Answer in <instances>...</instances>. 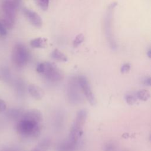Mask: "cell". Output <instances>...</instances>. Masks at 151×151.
<instances>
[{"label": "cell", "instance_id": "cell-17", "mask_svg": "<svg viewBox=\"0 0 151 151\" xmlns=\"http://www.w3.org/2000/svg\"><path fill=\"white\" fill-rule=\"evenodd\" d=\"M126 103L129 105H133L136 102V98L131 94H128L125 96Z\"/></svg>", "mask_w": 151, "mask_h": 151}, {"label": "cell", "instance_id": "cell-21", "mask_svg": "<svg viewBox=\"0 0 151 151\" xmlns=\"http://www.w3.org/2000/svg\"><path fill=\"white\" fill-rule=\"evenodd\" d=\"M6 109V104L5 102L0 99V112L4 111Z\"/></svg>", "mask_w": 151, "mask_h": 151}, {"label": "cell", "instance_id": "cell-7", "mask_svg": "<svg viewBox=\"0 0 151 151\" xmlns=\"http://www.w3.org/2000/svg\"><path fill=\"white\" fill-rule=\"evenodd\" d=\"M4 12V25L8 27H11L14 24L15 9L14 4L11 1H6L3 5Z\"/></svg>", "mask_w": 151, "mask_h": 151}, {"label": "cell", "instance_id": "cell-20", "mask_svg": "<svg viewBox=\"0 0 151 151\" xmlns=\"http://www.w3.org/2000/svg\"><path fill=\"white\" fill-rule=\"evenodd\" d=\"M6 34H7V31H6L5 25L0 22V36L4 37V36L6 35Z\"/></svg>", "mask_w": 151, "mask_h": 151}, {"label": "cell", "instance_id": "cell-13", "mask_svg": "<svg viewBox=\"0 0 151 151\" xmlns=\"http://www.w3.org/2000/svg\"><path fill=\"white\" fill-rule=\"evenodd\" d=\"M51 56L53 59L57 61H66L67 60V58L66 55L58 49H55L51 52Z\"/></svg>", "mask_w": 151, "mask_h": 151}, {"label": "cell", "instance_id": "cell-12", "mask_svg": "<svg viewBox=\"0 0 151 151\" xmlns=\"http://www.w3.org/2000/svg\"><path fill=\"white\" fill-rule=\"evenodd\" d=\"M47 40L44 38H37L30 41V45L35 48H42L46 46Z\"/></svg>", "mask_w": 151, "mask_h": 151}, {"label": "cell", "instance_id": "cell-9", "mask_svg": "<svg viewBox=\"0 0 151 151\" xmlns=\"http://www.w3.org/2000/svg\"><path fill=\"white\" fill-rule=\"evenodd\" d=\"M78 143H75L71 142L70 140L63 141L59 143L57 147V151H74L77 148Z\"/></svg>", "mask_w": 151, "mask_h": 151}, {"label": "cell", "instance_id": "cell-8", "mask_svg": "<svg viewBox=\"0 0 151 151\" xmlns=\"http://www.w3.org/2000/svg\"><path fill=\"white\" fill-rule=\"evenodd\" d=\"M23 12L27 19L32 25L37 28L41 27L42 25V19L37 12L28 8H24Z\"/></svg>", "mask_w": 151, "mask_h": 151}, {"label": "cell", "instance_id": "cell-19", "mask_svg": "<svg viewBox=\"0 0 151 151\" xmlns=\"http://www.w3.org/2000/svg\"><path fill=\"white\" fill-rule=\"evenodd\" d=\"M130 69V65L129 63H125L120 68V71L122 73H127Z\"/></svg>", "mask_w": 151, "mask_h": 151}, {"label": "cell", "instance_id": "cell-14", "mask_svg": "<svg viewBox=\"0 0 151 151\" xmlns=\"http://www.w3.org/2000/svg\"><path fill=\"white\" fill-rule=\"evenodd\" d=\"M137 98L142 101H147L150 97V93L148 90L142 89L137 92Z\"/></svg>", "mask_w": 151, "mask_h": 151}, {"label": "cell", "instance_id": "cell-5", "mask_svg": "<svg viewBox=\"0 0 151 151\" xmlns=\"http://www.w3.org/2000/svg\"><path fill=\"white\" fill-rule=\"evenodd\" d=\"M42 74L47 80L52 83L59 82L63 78L61 71L55 64L50 62L44 63V68Z\"/></svg>", "mask_w": 151, "mask_h": 151}, {"label": "cell", "instance_id": "cell-18", "mask_svg": "<svg viewBox=\"0 0 151 151\" xmlns=\"http://www.w3.org/2000/svg\"><path fill=\"white\" fill-rule=\"evenodd\" d=\"M116 149V146L112 143H108L104 145V151H115Z\"/></svg>", "mask_w": 151, "mask_h": 151}, {"label": "cell", "instance_id": "cell-16", "mask_svg": "<svg viewBox=\"0 0 151 151\" xmlns=\"http://www.w3.org/2000/svg\"><path fill=\"white\" fill-rule=\"evenodd\" d=\"M84 40V37L83 35V34H78L76 38H74L73 44V46L74 47H77L78 45H80Z\"/></svg>", "mask_w": 151, "mask_h": 151}, {"label": "cell", "instance_id": "cell-10", "mask_svg": "<svg viewBox=\"0 0 151 151\" xmlns=\"http://www.w3.org/2000/svg\"><path fill=\"white\" fill-rule=\"evenodd\" d=\"M28 91L32 97L37 100L42 99L44 96L42 90L38 86H37L34 84H31L29 86Z\"/></svg>", "mask_w": 151, "mask_h": 151}, {"label": "cell", "instance_id": "cell-24", "mask_svg": "<svg viewBox=\"0 0 151 151\" xmlns=\"http://www.w3.org/2000/svg\"><path fill=\"white\" fill-rule=\"evenodd\" d=\"M0 78H1V76H0Z\"/></svg>", "mask_w": 151, "mask_h": 151}, {"label": "cell", "instance_id": "cell-15", "mask_svg": "<svg viewBox=\"0 0 151 151\" xmlns=\"http://www.w3.org/2000/svg\"><path fill=\"white\" fill-rule=\"evenodd\" d=\"M35 1L42 10L46 11L48 9L49 0H35Z\"/></svg>", "mask_w": 151, "mask_h": 151}, {"label": "cell", "instance_id": "cell-3", "mask_svg": "<svg viewBox=\"0 0 151 151\" xmlns=\"http://www.w3.org/2000/svg\"><path fill=\"white\" fill-rule=\"evenodd\" d=\"M81 88L77 78L72 77L67 84V94L69 101L73 104H77L82 101Z\"/></svg>", "mask_w": 151, "mask_h": 151}, {"label": "cell", "instance_id": "cell-11", "mask_svg": "<svg viewBox=\"0 0 151 151\" xmlns=\"http://www.w3.org/2000/svg\"><path fill=\"white\" fill-rule=\"evenodd\" d=\"M51 142L48 139H44L41 140L32 151H47L50 146Z\"/></svg>", "mask_w": 151, "mask_h": 151}, {"label": "cell", "instance_id": "cell-23", "mask_svg": "<svg viewBox=\"0 0 151 151\" xmlns=\"http://www.w3.org/2000/svg\"><path fill=\"white\" fill-rule=\"evenodd\" d=\"M147 55H148L149 57L150 58V49H149V50L148 51V52H147Z\"/></svg>", "mask_w": 151, "mask_h": 151}, {"label": "cell", "instance_id": "cell-2", "mask_svg": "<svg viewBox=\"0 0 151 151\" xmlns=\"http://www.w3.org/2000/svg\"><path fill=\"white\" fill-rule=\"evenodd\" d=\"M87 116V113L84 109L81 110L77 113L69 133L68 140L71 142L78 143V142L83 134V129Z\"/></svg>", "mask_w": 151, "mask_h": 151}, {"label": "cell", "instance_id": "cell-6", "mask_svg": "<svg viewBox=\"0 0 151 151\" xmlns=\"http://www.w3.org/2000/svg\"><path fill=\"white\" fill-rule=\"evenodd\" d=\"M78 82L80 87L81 90L88 101L91 104L94 105L96 103V99L91 88L90 84L87 78L84 76H80L78 78Z\"/></svg>", "mask_w": 151, "mask_h": 151}, {"label": "cell", "instance_id": "cell-22", "mask_svg": "<svg viewBox=\"0 0 151 151\" xmlns=\"http://www.w3.org/2000/svg\"><path fill=\"white\" fill-rule=\"evenodd\" d=\"M144 84L146 86H150V84H151V80H150V78L149 77H146L144 81H143Z\"/></svg>", "mask_w": 151, "mask_h": 151}, {"label": "cell", "instance_id": "cell-4", "mask_svg": "<svg viewBox=\"0 0 151 151\" xmlns=\"http://www.w3.org/2000/svg\"><path fill=\"white\" fill-rule=\"evenodd\" d=\"M12 58L17 66L19 67L25 66L29 60V53L26 47L22 44H16L12 51Z\"/></svg>", "mask_w": 151, "mask_h": 151}, {"label": "cell", "instance_id": "cell-1", "mask_svg": "<svg viewBox=\"0 0 151 151\" xmlns=\"http://www.w3.org/2000/svg\"><path fill=\"white\" fill-rule=\"evenodd\" d=\"M42 117L37 110H32L25 113L17 124L19 134L28 137H35L41 132V123Z\"/></svg>", "mask_w": 151, "mask_h": 151}]
</instances>
